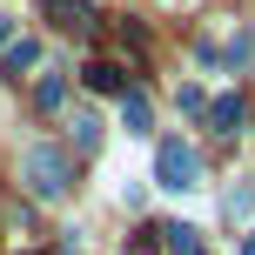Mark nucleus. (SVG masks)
I'll list each match as a JSON object with an SVG mask.
<instances>
[{"instance_id":"nucleus-1","label":"nucleus","mask_w":255,"mask_h":255,"mask_svg":"<svg viewBox=\"0 0 255 255\" xmlns=\"http://www.w3.org/2000/svg\"><path fill=\"white\" fill-rule=\"evenodd\" d=\"M20 181L34 202H61L67 188H74V161H67V148H54V141H27L20 148Z\"/></svg>"},{"instance_id":"nucleus-2","label":"nucleus","mask_w":255,"mask_h":255,"mask_svg":"<svg viewBox=\"0 0 255 255\" xmlns=\"http://www.w3.org/2000/svg\"><path fill=\"white\" fill-rule=\"evenodd\" d=\"M154 188H168V195H195L202 188V154H195L181 134L154 148Z\"/></svg>"},{"instance_id":"nucleus-3","label":"nucleus","mask_w":255,"mask_h":255,"mask_svg":"<svg viewBox=\"0 0 255 255\" xmlns=\"http://www.w3.org/2000/svg\"><path fill=\"white\" fill-rule=\"evenodd\" d=\"M115 115H121V134H128V141H141V134L154 128V108H148V94H141V88H128V94H121Z\"/></svg>"},{"instance_id":"nucleus-4","label":"nucleus","mask_w":255,"mask_h":255,"mask_svg":"<svg viewBox=\"0 0 255 255\" xmlns=\"http://www.w3.org/2000/svg\"><path fill=\"white\" fill-rule=\"evenodd\" d=\"M47 13H54V27H67L74 40H88V34H94V13L81 7V0H47Z\"/></svg>"},{"instance_id":"nucleus-5","label":"nucleus","mask_w":255,"mask_h":255,"mask_svg":"<svg viewBox=\"0 0 255 255\" xmlns=\"http://www.w3.org/2000/svg\"><path fill=\"white\" fill-rule=\"evenodd\" d=\"M222 215H229V222H249V215H255V181H235V188H222Z\"/></svg>"},{"instance_id":"nucleus-6","label":"nucleus","mask_w":255,"mask_h":255,"mask_svg":"<svg viewBox=\"0 0 255 255\" xmlns=\"http://www.w3.org/2000/svg\"><path fill=\"white\" fill-rule=\"evenodd\" d=\"M161 235H168V255H208V249H202V229H195V222H168Z\"/></svg>"},{"instance_id":"nucleus-7","label":"nucleus","mask_w":255,"mask_h":255,"mask_svg":"<svg viewBox=\"0 0 255 255\" xmlns=\"http://www.w3.org/2000/svg\"><path fill=\"white\" fill-rule=\"evenodd\" d=\"M34 101H40V108H61V101H67V74H61V67H40Z\"/></svg>"},{"instance_id":"nucleus-8","label":"nucleus","mask_w":255,"mask_h":255,"mask_svg":"<svg viewBox=\"0 0 255 255\" xmlns=\"http://www.w3.org/2000/svg\"><path fill=\"white\" fill-rule=\"evenodd\" d=\"M208 128H215V134H235V128H242V101H235V94L208 101Z\"/></svg>"},{"instance_id":"nucleus-9","label":"nucleus","mask_w":255,"mask_h":255,"mask_svg":"<svg viewBox=\"0 0 255 255\" xmlns=\"http://www.w3.org/2000/svg\"><path fill=\"white\" fill-rule=\"evenodd\" d=\"M67 128H74V148H101V115H94V108H74Z\"/></svg>"},{"instance_id":"nucleus-10","label":"nucleus","mask_w":255,"mask_h":255,"mask_svg":"<svg viewBox=\"0 0 255 255\" xmlns=\"http://www.w3.org/2000/svg\"><path fill=\"white\" fill-rule=\"evenodd\" d=\"M88 88H101V94H115V101H121V94H128V74H121L115 61H94V67H88Z\"/></svg>"},{"instance_id":"nucleus-11","label":"nucleus","mask_w":255,"mask_h":255,"mask_svg":"<svg viewBox=\"0 0 255 255\" xmlns=\"http://www.w3.org/2000/svg\"><path fill=\"white\" fill-rule=\"evenodd\" d=\"M7 67H13V74H20V67H40V40H13V47H7Z\"/></svg>"},{"instance_id":"nucleus-12","label":"nucleus","mask_w":255,"mask_h":255,"mask_svg":"<svg viewBox=\"0 0 255 255\" xmlns=\"http://www.w3.org/2000/svg\"><path fill=\"white\" fill-rule=\"evenodd\" d=\"M175 108H181V115H208V94H202V88H195V81H188V88L175 94Z\"/></svg>"},{"instance_id":"nucleus-13","label":"nucleus","mask_w":255,"mask_h":255,"mask_svg":"<svg viewBox=\"0 0 255 255\" xmlns=\"http://www.w3.org/2000/svg\"><path fill=\"white\" fill-rule=\"evenodd\" d=\"M115 195H121V202H128V208H141V202H148V181H121V188H115Z\"/></svg>"},{"instance_id":"nucleus-14","label":"nucleus","mask_w":255,"mask_h":255,"mask_svg":"<svg viewBox=\"0 0 255 255\" xmlns=\"http://www.w3.org/2000/svg\"><path fill=\"white\" fill-rule=\"evenodd\" d=\"M128 255H161V249H154V235H128Z\"/></svg>"},{"instance_id":"nucleus-15","label":"nucleus","mask_w":255,"mask_h":255,"mask_svg":"<svg viewBox=\"0 0 255 255\" xmlns=\"http://www.w3.org/2000/svg\"><path fill=\"white\" fill-rule=\"evenodd\" d=\"M0 47H13V13L0 7Z\"/></svg>"},{"instance_id":"nucleus-16","label":"nucleus","mask_w":255,"mask_h":255,"mask_svg":"<svg viewBox=\"0 0 255 255\" xmlns=\"http://www.w3.org/2000/svg\"><path fill=\"white\" fill-rule=\"evenodd\" d=\"M235 255H255V235H242V249H235Z\"/></svg>"}]
</instances>
